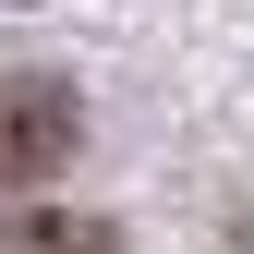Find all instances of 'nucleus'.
Returning <instances> with one entry per match:
<instances>
[{
	"label": "nucleus",
	"mask_w": 254,
	"mask_h": 254,
	"mask_svg": "<svg viewBox=\"0 0 254 254\" xmlns=\"http://www.w3.org/2000/svg\"><path fill=\"white\" fill-rule=\"evenodd\" d=\"M73 145H85V97L61 73H12L0 85V182H49Z\"/></svg>",
	"instance_id": "obj_1"
},
{
	"label": "nucleus",
	"mask_w": 254,
	"mask_h": 254,
	"mask_svg": "<svg viewBox=\"0 0 254 254\" xmlns=\"http://www.w3.org/2000/svg\"><path fill=\"white\" fill-rule=\"evenodd\" d=\"M12 254H109V230H97V218H24Z\"/></svg>",
	"instance_id": "obj_2"
}]
</instances>
